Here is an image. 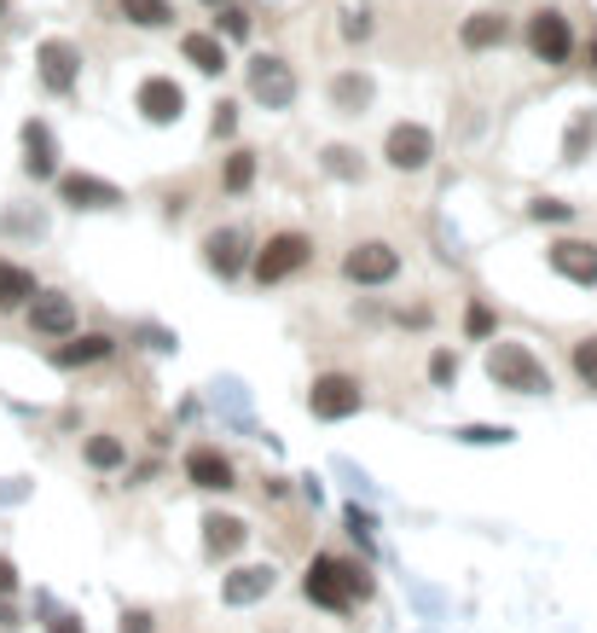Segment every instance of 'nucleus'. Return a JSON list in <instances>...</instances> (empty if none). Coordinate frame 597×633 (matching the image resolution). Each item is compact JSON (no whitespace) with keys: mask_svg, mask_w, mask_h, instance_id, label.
<instances>
[{"mask_svg":"<svg viewBox=\"0 0 597 633\" xmlns=\"http://www.w3.org/2000/svg\"><path fill=\"white\" fill-rule=\"evenodd\" d=\"M487 378L510 395H545L552 390V372L528 343H510V338H493L487 343Z\"/></svg>","mask_w":597,"mask_h":633,"instance_id":"obj_2","label":"nucleus"},{"mask_svg":"<svg viewBox=\"0 0 597 633\" xmlns=\"http://www.w3.org/2000/svg\"><path fill=\"white\" fill-rule=\"evenodd\" d=\"M360 408H366V390L348 372H320L314 390H307V413L314 419H354Z\"/></svg>","mask_w":597,"mask_h":633,"instance_id":"obj_4","label":"nucleus"},{"mask_svg":"<svg viewBox=\"0 0 597 633\" xmlns=\"http://www.w3.org/2000/svg\"><path fill=\"white\" fill-rule=\"evenodd\" d=\"M232 129H239V105H226V99H221V105H215V122H210V134L226 140Z\"/></svg>","mask_w":597,"mask_h":633,"instance_id":"obj_34","label":"nucleus"},{"mask_svg":"<svg viewBox=\"0 0 597 633\" xmlns=\"http://www.w3.org/2000/svg\"><path fill=\"white\" fill-rule=\"evenodd\" d=\"M23 174H36V181H53L59 174V145H53V129L47 122H23Z\"/></svg>","mask_w":597,"mask_h":633,"instance_id":"obj_16","label":"nucleus"},{"mask_svg":"<svg viewBox=\"0 0 597 633\" xmlns=\"http://www.w3.org/2000/svg\"><path fill=\"white\" fill-rule=\"evenodd\" d=\"M122 633H151V616L134 611V616H122Z\"/></svg>","mask_w":597,"mask_h":633,"instance_id":"obj_39","label":"nucleus"},{"mask_svg":"<svg viewBox=\"0 0 597 633\" xmlns=\"http://www.w3.org/2000/svg\"><path fill=\"white\" fill-rule=\"evenodd\" d=\"M372 76H360V70H343V76H336V82H331V105L336 111H343V117H360V111H366L372 105Z\"/></svg>","mask_w":597,"mask_h":633,"instance_id":"obj_21","label":"nucleus"},{"mask_svg":"<svg viewBox=\"0 0 597 633\" xmlns=\"http://www.w3.org/2000/svg\"><path fill=\"white\" fill-rule=\"evenodd\" d=\"M180 59H186L192 70H203V76H221L226 70V41L221 36H186L180 41Z\"/></svg>","mask_w":597,"mask_h":633,"instance_id":"obj_22","label":"nucleus"},{"mask_svg":"<svg viewBox=\"0 0 597 633\" xmlns=\"http://www.w3.org/2000/svg\"><path fill=\"white\" fill-rule=\"evenodd\" d=\"M568 361H575V378H580V384H586V390H597V332H591V338H580Z\"/></svg>","mask_w":597,"mask_h":633,"instance_id":"obj_27","label":"nucleus"},{"mask_svg":"<svg viewBox=\"0 0 597 633\" xmlns=\"http://www.w3.org/2000/svg\"><path fill=\"white\" fill-rule=\"evenodd\" d=\"M250 99L267 105V111H291L296 105V76H291V64H284L279 53L250 59Z\"/></svg>","mask_w":597,"mask_h":633,"instance_id":"obj_5","label":"nucleus"},{"mask_svg":"<svg viewBox=\"0 0 597 633\" xmlns=\"http://www.w3.org/2000/svg\"><path fill=\"white\" fill-rule=\"evenodd\" d=\"M453 378H458V354H453V349H435V354H429V384L447 390Z\"/></svg>","mask_w":597,"mask_h":633,"instance_id":"obj_28","label":"nucleus"},{"mask_svg":"<svg viewBox=\"0 0 597 633\" xmlns=\"http://www.w3.org/2000/svg\"><path fill=\"white\" fill-rule=\"evenodd\" d=\"M111 349H117V343H111L105 332H82V338L70 332V338H64V343L53 349V361H59V366L70 372V366H93V361H105Z\"/></svg>","mask_w":597,"mask_h":633,"instance_id":"obj_20","label":"nucleus"},{"mask_svg":"<svg viewBox=\"0 0 597 633\" xmlns=\"http://www.w3.org/2000/svg\"><path fill=\"white\" fill-rule=\"evenodd\" d=\"M458 41L470 47V53H493V47L510 41V18L493 12V7H482V12H470V18L458 23Z\"/></svg>","mask_w":597,"mask_h":633,"instance_id":"obj_17","label":"nucleus"},{"mask_svg":"<svg viewBox=\"0 0 597 633\" xmlns=\"http://www.w3.org/2000/svg\"><path fill=\"white\" fill-rule=\"evenodd\" d=\"M528 53L539 64H568V53H575V30H568V18L557 7H539L528 18Z\"/></svg>","mask_w":597,"mask_h":633,"instance_id":"obj_7","label":"nucleus"},{"mask_svg":"<svg viewBox=\"0 0 597 633\" xmlns=\"http://www.w3.org/2000/svg\"><path fill=\"white\" fill-rule=\"evenodd\" d=\"M36 64H41L47 93H70L75 76H82V53H75L70 41H41V47H36Z\"/></svg>","mask_w":597,"mask_h":633,"instance_id":"obj_11","label":"nucleus"},{"mask_svg":"<svg viewBox=\"0 0 597 633\" xmlns=\"http://www.w3.org/2000/svg\"><path fill=\"white\" fill-rule=\"evenodd\" d=\"M203 262H210V273H221V280H239L244 262H250V244L239 227H215L210 239H203Z\"/></svg>","mask_w":597,"mask_h":633,"instance_id":"obj_13","label":"nucleus"},{"mask_svg":"<svg viewBox=\"0 0 597 633\" xmlns=\"http://www.w3.org/2000/svg\"><path fill=\"white\" fill-rule=\"evenodd\" d=\"M203 7H221V0H203Z\"/></svg>","mask_w":597,"mask_h":633,"instance_id":"obj_42","label":"nucleus"},{"mask_svg":"<svg viewBox=\"0 0 597 633\" xmlns=\"http://www.w3.org/2000/svg\"><path fill=\"white\" fill-rule=\"evenodd\" d=\"M30 332L36 338H70L75 332V302L59 291H36L30 297Z\"/></svg>","mask_w":597,"mask_h":633,"instance_id":"obj_12","label":"nucleus"},{"mask_svg":"<svg viewBox=\"0 0 597 633\" xmlns=\"http://www.w3.org/2000/svg\"><path fill=\"white\" fill-rule=\"evenodd\" d=\"M545 262H552V273H563L568 285H597V244H586V239H557L545 250Z\"/></svg>","mask_w":597,"mask_h":633,"instance_id":"obj_10","label":"nucleus"},{"mask_svg":"<svg viewBox=\"0 0 597 633\" xmlns=\"http://www.w3.org/2000/svg\"><path fill=\"white\" fill-rule=\"evenodd\" d=\"M464 332H470L476 343L493 338V314H487V302H470V314H464Z\"/></svg>","mask_w":597,"mask_h":633,"instance_id":"obj_31","label":"nucleus"},{"mask_svg":"<svg viewBox=\"0 0 597 633\" xmlns=\"http://www.w3.org/2000/svg\"><path fill=\"white\" fill-rule=\"evenodd\" d=\"M586 64H591V70H597V36H591V41H586Z\"/></svg>","mask_w":597,"mask_h":633,"instance_id":"obj_40","label":"nucleus"},{"mask_svg":"<svg viewBox=\"0 0 597 633\" xmlns=\"http://www.w3.org/2000/svg\"><path fill=\"white\" fill-rule=\"evenodd\" d=\"M528 215H534V221H568V215H575V204H557V198H534Z\"/></svg>","mask_w":597,"mask_h":633,"instance_id":"obj_33","label":"nucleus"},{"mask_svg":"<svg viewBox=\"0 0 597 633\" xmlns=\"http://www.w3.org/2000/svg\"><path fill=\"white\" fill-rule=\"evenodd\" d=\"M82 453H88V465H93V471H117V465L128 460V448H122L117 436H88Z\"/></svg>","mask_w":597,"mask_h":633,"instance_id":"obj_26","label":"nucleus"},{"mask_svg":"<svg viewBox=\"0 0 597 633\" xmlns=\"http://www.w3.org/2000/svg\"><path fill=\"white\" fill-rule=\"evenodd\" d=\"M12 587H18V564L0 559V593H12Z\"/></svg>","mask_w":597,"mask_h":633,"instance_id":"obj_37","label":"nucleus"},{"mask_svg":"<svg viewBox=\"0 0 597 633\" xmlns=\"http://www.w3.org/2000/svg\"><path fill=\"white\" fill-rule=\"evenodd\" d=\"M47 633H88V627H82V616H53V627H47Z\"/></svg>","mask_w":597,"mask_h":633,"instance_id":"obj_38","label":"nucleus"},{"mask_svg":"<svg viewBox=\"0 0 597 633\" xmlns=\"http://www.w3.org/2000/svg\"><path fill=\"white\" fill-rule=\"evenodd\" d=\"M215 12H221V18H215V36H232V41H239V36H250V12H239V7H226V0H221Z\"/></svg>","mask_w":597,"mask_h":633,"instance_id":"obj_29","label":"nucleus"},{"mask_svg":"<svg viewBox=\"0 0 597 633\" xmlns=\"http://www.w3.org/2000/svg\"><path fill=\"white\" fill-rule=\"evenodd\" d=\"M348 529H354L360 541H372V529H377V523H372V512H360V505H348Z\"/></svg>","mask_w":597,"mask_h":633,"instance_id":"obj_36","label":"nucleus"},{"mask_svg":"<svg viewBox=\"0 0 597 633\" xmlns=\"http://www.w3.org/2000/svg\"><path fill=\"white\" fill-rule=\"evenodd\" d=\"M0 622H12V611H7V604H0Z\"/></svg>","mask_w":597,"mask_h":633,"instance_id":"obj_41","label":"nucleus"},{"mask_svg":"<svg viewBox=\"0 0 597 633\" xmlns=\"http://www.w3.org/2000/svg\"><path fill=\"white\" fill-rule=\"evenodd\" d=\"M59 198L70 210H117L122 192L111 181H99V174H59Z\"/></svg>","mask_w":597,"mask_h":633,"instance_id":"obj_14","label":"nucleus"},{"mask_svg":"<svg viewBox=\"0 0 597 633\" xmlns=\"http://www.w3.org/2000/svg\"><path fill=\"white\" fill-rule=\"evenodd\" d=\"M36 297V273L18 262H0V309H18V302Z\"/></svg>","mask_w":597,"mask_h":633,"instance_id":"obj_24","label":"nucleus"},{"mask_svg":"<svg viewBox=\"0 0 597 633\" xmlns=\"http://www.w3.org/2000/svg\"><path fill=\"white\" fill-rule=\"evenodd\" d=\"M134 105L145 122H158V129H169V122H180V111H186V88L174 82V76H145Z\"/></svg>","mask_w":597,"mask_h":633,"instance_id":"obj_9","label":"nucleus"},{"mask_svg":"<svg viewBox=\"0 0 597 633\" xmlns=\"http://www.w3.org/2000/svg\"><path fill=\"white\" fill-rule=\"evenodd\" d=\"M343 36H348V41H366V36H372V12H348Z\"/></svg>","mask_w":597,"mask_h":633,"instance_id":"obj_35","label":"nucleus"},{"mask_svg":"<svg viewBox=\"0 0 597 633\" xmlns=\"http://www.w3.org/2000/svg\"><path fill=\"white\" fill-rule=\"evenodd\" d=\"M302 593L314 599L320 611H354V604L372 593V575L360 564H348V559H336V552H320L302 575Z\"/></svg>","mask_w":597,"mask_h":633,"instance_id":"obj_1","label":"nucleus"},{"mask_svg":"<svg viewBox=\"0 0 597 633\" xmlns=\"http://www.w3.org/2000/svg\"><path fill=\"white\" fill-rule=\"evenodd\" d=\"M273 581H279L273 564H244V570H232V575L221 581V599H226V604H255V599L273 593Z\"/></svg>","mask_w":597,"mask_h":633,"instance_id":"obj_18","label":"nucleus"},{"mask_svg":"<svg viewBox=\"0 0 597 633\" xmlns=\"http://www.w3.org/2000/svg\"><path fill=\"white\" fill-rule=\"evenodd\" d=\"M429 158H435V134L424 129V122H395V129H388V140H383V163L388 169L418 174V169H429Z\"/></svg>","mask_w":597,"mask_h":633,"instance_id":"obj_6","label":"nucleus"},{"mask_svg":"<svg viewBox=\"0 0 597 633\" xmlns=\"http://www.w3.org/2000/svg\"><path fill=\"white\" fill-rule=\"evenodd\" d=\"M250 181H255V151H232L226 158V169H221V192H250Z\"/></svg>","mask_w":597,"mask_h":633,"instance_id":"obj_25","label":"nucleus"},{"mask_svg":"<svg viewBox=\"0 0 597 633\" xmlns=\"http://www.w3.org/2000/svg\"><path fill=\"white\" fill-rule=\"evenodd\" d=\"M458 442H476V448H482V442H510V430H505V424H464Z\"/></svg>","mask_w":597,"mask_h":633,"instance_id":"obj_32","label":"nucleus"},{"mask_svg":"<svg viewBox=\"0 0 597 633\" xmlns=\"http://www.w3.org/2000/svg\"><path fill=\"white\" fill-rule=\"evenodd\" d=\"M244 541H250V523L244 518H226V512L203 518V546H210V559H232Z\"/></svg>","mask_w":597,"mask_h":633,"instance_id":"obj_19","label":"nucleus"},{"mask_svg":"<svg viewBox=\"0 0 597 633\" xmlns=\"http://www.w3.org/2000/svg\"><path fill=\"white\" fill-rule=\"evenodd\" d=\"M117 12L134 23V30H163V23H174L169 0H117Z\"/></svg>","mask_w":597,"mask_h":633,"instance_id":"obj_23","label":"nucleus"},{"mask_svg":"<svg viewBox=\"0 0 597 633\" xmlns=\"http://www.w3.org/2000/svg\"><path fill=\"white\" fill-rule=\"evenodd\" d=\"M186 483H192V489H210V494H226V489H232V460H226L221 448L198 442V448L186 453Z\"/></svg>","mask_w":597,"mask_h":633,"instance_id":"obj_15","label":"nucleus"},{"mask_svg":"<svg viewBox=\"0 0 597 633\" xmlns=\"http://www.w3.org/2000/svg\"><path fill=\"white\" fill-rule=\"evenodd\" d=\"M586 140H597V117H580V122H575V134H568V145H563V158L575 163L580 151H586Z\"/></svg>","mask_w":597,"mask_h":633,"instance_id":"obj_30","label":"nucleus"},{"mask_svg":"<svg viewBox=\"0 0 597 633\" xmlns=\"http://www.w3.org/2000/svg\"><path fill=\"white\" fill-rule=\"evenodd\" d=\"M307 262H314V239L307 233H273L262 250H255V280L262 285H279V280H291V273H302Z\"/></svg>","mask_w":597,"mask_h":633,"instance_id":"obj_3","label":"nucleus"},{"mask_svg":"<svg viewBox=\"0 0 597 633\" xmlns=\"http://www.w3.org/2000/svg\"><path fill=\"white\" fill-rule=\"evenodd\" d=\"M0 18H7V0H0Z\"/></svg>","mask_w":597,"mask_h":633,"instance_id":"obj_43","label":"nucleus"},{"mask_svg":"<svg viewBox=\"0 0 597 633\" xmlns=\"http://www.w3.org/2000/svg\"><path fill=\"white\" fill-rule=\"evenodd\" d=\"M343 273H348L354 285H388L401 273V250L383 244V239H366V244H354L348 257H343Z\"/></svg>","mask_w":597,"mask_h":633,"instance_id":"obj_8","label":"nucleus"}]
</instances>
